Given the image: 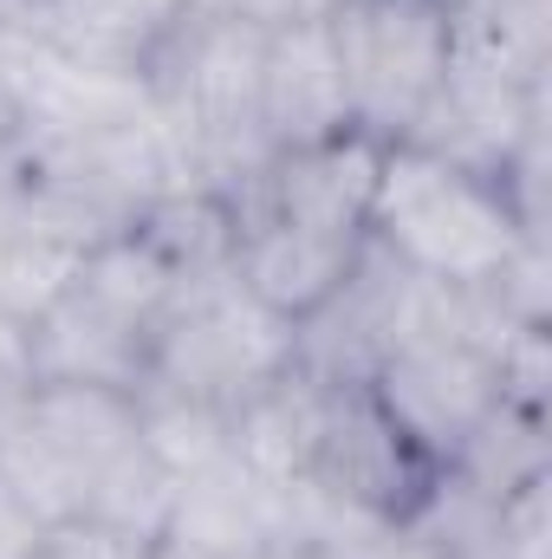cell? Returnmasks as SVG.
<instances>
[{
  "label": "cell",
  "mask_w": 552,
  "mask_h": 559,
  "mask_svg": "<svg viewBox=\"0 0 552 559\" xmlns=\"http://www.w3.org/2000/svg\"><path fill=\"white\" fill-rule=\"evenodd\" d=\"M261 46H267L261 26L221 7H189L176 39L143 72L149 111L176 150L182 182L215 189L228 202L274 156L261 138Z\"/></svg>",
  "instance_id": "1"
},
{
  "label": "cell",
  "mask_w": 552,
  "mask_h": 559,
  "mask_svg": "<svg viewBox=\"0 0 552 559\" xmlns=\"http://www.w3.org/2000/svg\"><path fill=\"white\" fill-rule=\"evenodd\" d=\"M533 235H547V228H533L494 176L461 169L422 143H384L364 241L384 248L404 274L475 293Z\"/></svg>",
  "instance_id": "2"
},
{
  "label": "cell",
  "mask_w": 552,
  "mask_h": 559,
  "mask_svg": "<svg viewBox=\"0 0 552 559\" xmlns=\"http://www.w3.org/2000/svg\"><path fill=\"white\" fill-rule=\"evenodd\" d=\"M325 39L351 124L377 143H404L448 79L455 20L448 0H338L325 13Z\"/></svg>",
  "instance_id": "3"
},
{
  "label": "cell",
  "mask_w": 552,
  "mask_h": 559,
  "mask_svg": "<svg viewBox=\"0 0 552 559\" xmlns=\"http://www.w3.org/2000/svg\"><path fill=\"white\" fill-rule=\"evenodd\" d=\"M292 358H299V325H286L261 299H248L235 286V274H221L195 293H182L176 312L156 325L143 384L195 397V404L228 417L261 384H274Z\"/></svg>",
  "instance_id": "4"
},
{
  "label": "cell",
  "mask_w": 552,
  "mask_h": 559,
  "mask_svg": "<svg viewBox=\"0 0 552 559\" xmlns=\"http://www.w3.org/2000/svg\"><path fill=\"white\" fill-rule=\"evenodd\" d=\"M435 475L442 468L391 423V411L371 397V384H332L312 462L299 481H312L325 501H338L377 527H410V514L429 501Z\"/></svg>",
  "instance_id": "5"
},
{
  "label": "cell",
  "mask_w": 552,
  "mask_h": 559,
  "mask_svg": "<svg viewBox=\"0 0 552 559\" xmlns=\"http://www.w3.org/2000/svg\"><path fill=\"white\" fill-rule=\"evenodd\" d=\"M241 228H235V286L248 299H261L267 312H279L286 325H305L364 254V235H345V228H312V222H286L267 209H235Z\"/></svg>",
  "instance_id": "6"
},
{
  "label": "cell",
  "mask_w": 552,
  "mask_h": 559,
  "mask_svg": "<svg viewBox=\"0 0 552 559\" xmlns=\"http://www.w3.org/2000/svg\"><path fill=\"white\" fill-rule=\"evenodd\" d=\"M195 0H26L13 20L59 52L79 72L98 79H137L156 66V52L176 39Z\"/></svg>",
  "instance_id": "7"
},
{
  "label": "cell",
  "mask_w": 552,
  "mask_h": 559,
  "mask_svg": "<svg viewBox=\"0 0 552 559\" xmlns=\"http://www.w3.org/2000/svg\"><path fill=\"white\" fill-rule=\"evenodd\" d=\"M540 131H547V85H507V79L448 66L442 92L429 98L422 124L404 143H422V150L501 182V169L520 156V143Z\"/></svg>",
  "instance_id": "8"
},
{
  "label": "cell",
  "mask_w": 552,
  "mask_h": 559,
  "mask_svg": "<svg viewBox=\"0 0 552 559\" xmlns=\"http://www.w3.org/2000/svg\"><path fill=\"white\" fill-rule=\"evenodd\" d=\"M377 163H384V143L364 138V131H338L325 143H305V150H279L235 195V209H267V215H286V222L364 235Z\"/></svg>",
  "instance_id": "9"
},
{
  "label": "cell",
  "mask_w": 552,
  "mask_h": 559,
  "mask_svg": "<svg viewBox=\"0 0 552 559\" xmlns=\"http://www.w3.org/2000/svg\"><path fill=\"white\" fill-rule=\"evenodd\" d=\"M286 521V488L261 481L235 455H215L208 468L182 475L176 514L163 534V554H195V559H261L279 547Z\"/></svg>",
  "instance_id": "10"
},
{
  "label": "cell",
  "mask_w": 552,
  "mask_h": 559,
  "mask_svg": "<svg viewBox=\"0 0 552 559\" xmlns=\"http://www.w3.org/2000/svg\"><path fill=\"white\" fill-rule=\"evenodd\" d=\"M33 325V378L39 384H105L137 397L149 378V332L79 293L72 280L26 319Z\"/></svg>",
  "instance_id": "11"
},
{
  "label": "cell",
  "mask_w": 552,
  "mask_h": 559,
  "mask_svg": "<svg viewBox=\"0 0 552 559\" xmlns=\"http://www.w3.org/2000/svg\"><path fill=\"white\" fill-rule=\"evenodd\" d=\"M351 124L345 105V79L325 39V20H299V26H274L261 46V138L267 150H305L325 143Z\"/></svg>",
  "instance_id": "12"
},
{
  "label": "cell",
  "mask_w": 552,
  "mask_h": 559,
  "mask_svg": "<svg viewBox=\"0 0 552 559\" xmlns=\"http://www.w3.org/2000/svg\"><path fill=\"white\" fill-rule=\"evenodd\" d=\"M325 397L332 384L312 378L299 358L279 371L274 384H261L248 404L228 411V455L241 468H254L261 481H299L305 462H312V442H319V423H325Z\"/></svg>",
  "instance_id": "13"
},
{
  "label": "cell",
  "mask_w": 552,
  "mask_h": 559,
  "mask_svg": "<svg viewBox=\"0 0 552 559\" xmlns=\"http://www.w3.org/2000/svg\"><path fill=\"white\" fill-rule=\"evenodd\" d=\"M448 20H455L448 66L507 85H552V0H448Z\"/></svg>",
  "instance_id": "14"
},
{
  "label": "cell",
  "mask_w": 552,
  "mask_h": 559,
  "mask_svg": "<svg viewBox=\"0 0 552 559\" xmlns=\"http://www.w3.org/2000/svg\"><path fill=\"white\" fill-rule=\"evenodd\" d=\"M26 411L46 429V442L65 455L79 495H85V481L124 442H137V397L131 391H105V384H33Z\"/></svg>",
  "instance_id": "15"
},
{
  "label": "cell",
  "mask_w": 552,
  "mask_h": 559,
  "mask_svg": "<svg viewBox=\"0 0 552 559\" xmlns=\"http://www.w3.org/2000/svg\"><path fill=\"white\" fill-rule=\"evenodd\" d=\"M176 468H163L149 449L137 442H124L92 481H85V495H79V521H98V527H111V534H124V540H137V547H163V534H169V514H176Z\"/></svg>",
  "instance_id": "16"
},
{
  "label": "cell",
  "mask_w": 552,
  "mask_h": 559,
  "mask_svg": "<svg viewBox=\"0 0 552 559\" xmlns=\"http://www.w3.org/2000/svg\"><path fill=\"white\" fill-rule=\"evenodd\" d=\"M552 468V436H547V417H527V411H514V404H501L494 417L481 423L468 442H461V455L442 468L455 488H468L475 501H501V495H514L520 481H533V475H547Z\"/></svg>",
  "instance_id": "17"
},
{
  "label": "cell",
  "mask_w": 552,
  "mask_h": 559,
  "mask_svg": "<svg viewBox=\"0 0 552 559\" xmlns=\"http://www.w3.org/2000/svg\"><path fill=\"white\" fill-rule=\"evenodd\" d=\"M137 436L163 468H176V481L208 468L215 455H228V417L221 411L176 397V391H156V384L137 391Z\"/></svg>",
  "instance_id": "18"
},
{
  "label": "cell",
  "mask_w": 552,
  "mask_h": 559,
  "mask_svg": "<svg viewBox=\"0 0 552 559\" xmlns=\"http://www.w3.org/2000/svg\"><path fill=\"white\" fill-rule=\"evenodd\" d=\"M494 371H501V404H514L527 417H547V404H552L547 325H507L501 345H494Z\"/></svg>",
  "instance_id": "19"
},
{
  "label": "cell",
  "mask_w": 552,
  "mask_h": 559,
  "mask_svg": "<svg viewBox=\"0 0 552 559\" xmlns=\"http://www.w3.org/2000/svg\"><path fill=\"white\" fill-rule=\"evenodd\" d=\"M59 521H46L7 475H0V559H39Z\"/></svg>",
  "instance_id": "20"
},
{
  "label": "cell",
  "mask_w": 552,
  "mask_h": 559,
  "mask_svg": "<svg viewBox=\"0 0 552 559\" xmlns=\"http://www.w3.org/2000/svg\"><path fill=\"white\" fill-rule=\"evenodd\" d=\"M39 559H156L149 547L137 540H124V534H111V527H98V521H59L52 527V540H46V554Z\"/></svg>",
  "instance_id": "21"
},
{
  "label": "cell",
  "mask_w": 552,
  "mask_h": 559,
  "mask_svg": "<svg viewBox=\"0 0 552 559\" xmlns=\"http://www.w3.org/2000/svg\"><path fill=\"white\" fill-rule=\"evenodd\" d=\"M215 7L261 26V33H274V26H299V20H325L338 0H215Z\"/></svg>",
  "instance_id": "22"
},
{
  "label": "cell",
  "mask_w": 552,
  "mask_h": 559,
  "mask_svg": "<svg viewBox=\"0 0 552 559\" xmlns=\"http://www.w3.org/2000/svg\"><path fill=\"white\" fill-rule=\"evenodd\" d=\"M13 215H20V163L0 150V261H7V235H13Z\"/></svg>",
  "instance_id": "23"
},
{
  "label": "cell",
  "mask_w": 552,
  "mask_h": 559,
  "mask_svg": "<svg viewBox=\"0 0 552 559\" xmlns=\"http://www.w3.org/2000/svg\"><path fill=\"white\" fill-rule=\"evenodd\" d=\"M20 7H26V0H0V13H20Z\"/></svg>",
  "instance_id": "24"
},
{
  "label": "cell",
  "mask_w": 552,
  "mask_h": 559,
  "mask_svg": "<svg viewBox=\"0 0 552 559\" xmlns=\"http://www.w3.org/2000/svg\"><path fill=\"white\" fill-rule=\"evenodd\" d=\"M156 559H195V554H163V547H156Z\"/></svg>",
  "instance_id": "25"
},
{
  "label": "cell",
  "mask_w": 552,
  "mask_h": 559,
  "mask_svg": "<svg viewBox=\"0 0 552 559\" xmlns=\"http://www.w3.org/2000/svg\"><path fill=\"white\" fill-rule=\"evenodd\" d=\"M195 7H215V0H195Z\"/></svg>",
  "instance_id": "26"
}]
</instances>
